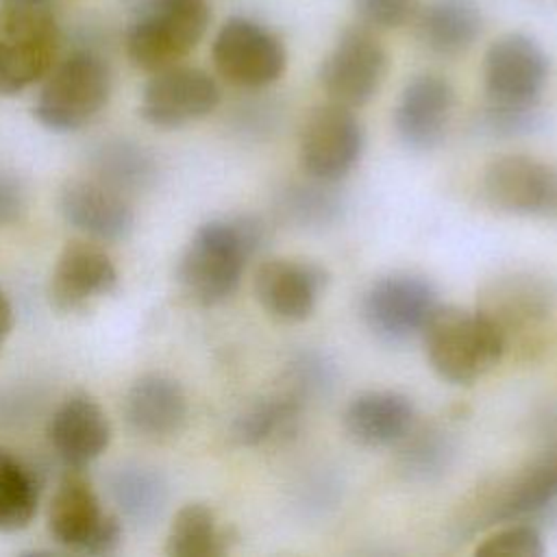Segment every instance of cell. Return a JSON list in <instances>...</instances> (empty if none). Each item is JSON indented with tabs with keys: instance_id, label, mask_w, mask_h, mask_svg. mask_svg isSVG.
Segmentation results:
<instances>
[{
	"instance_id": "8992f818",
	"label": "cell",
	"mask_w": 557,
	"mask_h": 557,
	"mask_svg": "<svg viewBox=\"0 0 557 557\" xmlns=\"http://www.w3.org/2000/svg\"><path fill=\"white\" fill-rule=\"evenodd\" d=\"M437 305V292L429 278L396 272L376 278L363 292L361 318L376 339L405 344L422 333Z\"/></svg>"
},
{
	"instance_id": "5bb4252c",
	"label": "cell",
	"mask_w": 557,
	"mask_h": 557,
	"mask_svg": "<svg viewBox=\"0 0 557 557\" xmlns=\"http://www.w3.org/2000/svg\"><path fill=\"white\" fill-rule=\"evenodd\" d=\"M455 91L440 74H418L400 91L394 107L398 139L413 152H429L446 137Z\"/></svg>"
},
{
	"instance_id": "f1b7e54d",
	"label": "cell",
	"mask_w": 557,
	"mask_h": 557,
	"mask_svg": "<svg viewBox=\"0 0 557 557\" xmlns=\"http://www.w3.org/2000/svg\"><path fill=\"white\" fill-rule=\"evenodd\" d=\"M398 468L411 481H433L444 474L455 457V444L442 429L411 431L403 442Z\"/></svg>"
},
{
	"instance_id": "e0dca14e",
	"label": "cell",
	"mask_w": 557,
	"mask_h": 557,
	"mask_svg": "<svg viewBox=\"0 0 557 557\" xmlns=\"http://www.w3.org/2000/svg\"><path fill=\"white\" fill-rule=\"evenodd\" d=\"M553 300L555 294L548 281L531 272H511L490 285L481 311L498 326L509 348L513 337H529L546 324Z\"/></svg>"
},
{
	"instance_id": "30bf717a",
	"label": "cell",
	"mask_w": 557,
	"mask_h": 557,
	"mask_svg": "<svg viewBox=\"0 0 557 557\" xmlns=\"http://www.w3.org/2000/svg\"><path fill=\"white\" fill-rule=\"evenodd\" d=\"M483 198L500 213L557 222V165L529 154L494 159L481 178Z\"/></svg>"
},
{
	"instance_id": "277c9868",
	"label": "cell",
	"mask_w": 557,
	"mask_h": 557,
	"mask_svg": "<svg viewBox=\"0 0 557 557\" xmlns=\"http://www.w3.org/2000/svg\"><path fill=\"white\" fill-rule=\"evenodd\" d=\"M111 94V74L102 57L76 50L52 67L35 102V117L54 133H72L96 117Z\"/></svg>"
},
{
	"instance_id": "8fae6325",
	"label": "cell",
	"mask_w": 557,
	"mask_h": 557,
	"mask_svg": "<svg viewBox=\"0 0 557 557\" xmlns=\"http://www.w3.org/2000/svg\"><path fill=\"white\" fill-rule=\"evenodd\" d=\"M363 150V126L350 107L326 102L305 120L298 157L309 178L337 183L359 161Z\"/></svg>"
},
{
	"instance_id": "8d00e7d4",
	"label": "cell",
	"mask_w": 557,
	"mask_h": 557,
	"mask_svg": "<svg viewBox=\"0 0 557 557\" xmlns=\"http://www.w3.org/2000/svg\"><path fill=\"white\" fill-rule=\"evenodd\" d=\"M52 0H0L7 9H50Z\"/></svg>"
},
{
	"instance_id": "6da1fadb",
	"label": "cell",
	"mask_w": 557,
	"mask_h": 557,
	"mask_svg": "<svg viewBox=\"0 0 557 557\" xmlns=\"http://www.w3.org/2000/svg\"><path fill=\"white\" fill-rule=\"evenodd\" d=\"M263 242L265 224L255 215L205 222L191 235L176 268L183 292L202 307L224 302L239 287L248 259Z\"/></svg>"
},
{
	"instance_id": "ba28073f",
	"label": "cell",
	"mask_w": 557,
	"mask_h": 557,
	"mask_svg": "<svg viewBox=\"0 0 557 557\" xmlns=\"http://www.w3.org/2000/svg\"><path fill=\"white\" fill-rule=\"evenodd\" d=\"M211 57L224 81L246 89L272 85L287 63L283 41L270 28L244 15H233L220 26Z\"/></svg>"
},
{
	"instance_id": "e575fe53",
	"label": "cell",
	"mask_w": 557,
	"mask_h": 557,
	"mask_svg": "<svg viewBox=\"0 0 557 557\" xmlns=\"http://www.w3.org/2000/svg\"><path fill=\"white\" fill-rule=\"evenodd\" d=\"M26 211V187L11 174L0 170V228L22 220Z\"/></svg>"
},
{
	"instance_id": "d6986e66",
	"label": "cell",
	"mask_w": 557,
	"mask_h": 557,
	"mask_svg": "<svg viewBox=\"0 0 557 557\" xmlns=\"http://www.w3.org/2000/svg\"><path fill=\"white\" fill-rule=\"evenodd\" d=\"M48 440L61 461L74 470L98 459L111 442V424L104 409L89 394L65 398L48 424Z\"/></svg>"
},
{
	"instance_id": "7402d4cb",
	"label": "cell",
	"mask_w": 557,
	"mask_h": 557,
	"mask_svg": "<svg viewBox=\"0 0 557 557\" xmlns=\"http://www.w3.org/2000/svg\"><path fill=\"white\" fill-rule=\"evenodd\" d=\"M553 503H557V440L496 492L481 520L485 524L516 522L553 507Z\"/></svg>"
},
{
	"instance_id": "cb8c5ba5",
	"label": "cell",
	"mask_w": 557,
	"mask_h": 557,
	"mask_svg": "<svg viewBox=\"0 0 557 557\" xmlns=\"http://www.w3.org/2000/svg\"><path fill=\"white\" fill-rule=\"evenodd\" d=\"M305 403L281 389L268 398L252 403L233 422V437L242 446H263L281 442L296 433Z\"/></svg>"
},
{
	"instance_id": "603a6c76",
	"label": "cell",
	"mask_w": 557,
	"mask_h": 557,
	"mask_svg": "<svg viewBox=\"0 0 557 557\" xmlns=\"http://www.w3.org/2000/svg\"><path fill=\"white\" fill-rule=\"evenodd\" d=\"M483 15L474 0H431L416 13L420 44L440 57H457L474 46Z\"/></svg>"
},
{
	"instance_id": "2e32d148",
	"label": "cell",
	"mask_w": 557,
	"mask_h": 557,
	"mask_svg": "<svg viewBox=\"0 0 557 557\" xmlns=\"http://www.w3.org/2000/svg\"><path fill=\"white\" fill-rule=\"evenodd\" d=\"M117 285V270L111 257L91 242H67L57 257L50 276V302L54 309L72 313L111 294Z\"/></svg>"
},
{
	"instance_id": "9a60e30c",
	"label": "cell",
	"mask_w": 557,
	"mask_h": 557,
	"mask_svg": "<svg viewBox=\"0 0 557 557\" xmlns=\"http://www.w3.org/2000/svg\"><path fill=\"white\" fill-rule=\"evenodd\" d=\"M326 285V272L302 259L274 257L255 270V294L259 305L281 322L307 320Z\"/></svg>"
},
{
	"instance_id": "4fadbf2b",
	"label": "cell",
	"mask_w": 557,
	"mask_h": 557,
	"mask_svg": "<svg viewBox=\"0 0 557 557\" xmlns=\"http://www.w3.org/2000/svg\"><path fill=\"white\" fill-rule=\"evenodd\" d=\"M218 102L220 87L205 70L176 63L152 72L141 94L139 113L157 128H181L209 115Z\"/></svg>"
},
{
	"instance_id": "f546056e",
	"label": "cell",
	"mask_w": 557,
	"mask_h": 557,
	"mask_svg": "<svg viewBox=\"0 0 557 557\" xmlns=\"http://www.w3.org/2000/svg\"><path fill=\"white\" fill-rule=\"evenodd\" d=\"M94 157L102 181L117 191L146 187L157 174L152 157L141 146L128 141L104 144Z\"/></svg>"
},
{
	"instance_id": "3957f363",
	"label": "cell",
	"mask_w": 557,
	"mask_h": 557,
	"mask_svg": "<svg viewBox=\"0 0 557 557\" xmlns=\"http://www.w3.org/2000/svg\"><path fill=\"white\" fill-rule=\"evenodd\" d=\"M211 20L207 0H148L126 33L131 63L159 72L185 59Z\"/></svg>"
},
{
	"instance_id": "7c38bea8",
	"label": "cell",
	"mask_w": 557,
	"mask_h": 557,
	"mask_svg": "<svg viewBox=\"0 0 557 557\" xmlns=\"http://www.w3.org/2000/svg\"><path fill=\"white\" fill-rule=\"evenodd\" d=\"M387 54L368 26L346 28L320 65V85L331 102L363 107L385 78Z\"/></svg>"
},
{
	"instance_id": "7a4b0ae2",
	"label": "cell",
	"mask_w": 557,
	"mask_h": 557,
	"mask_svg": "<svg viewBox=\"0 0 557 557\" xmlns=\"http://www.w3.org/2000/svg\"><path fill=\"white\" fill-rule=\"evenodd\" d=\"M420 337L431 368L455 385L481 379L507 350L498 326L481 309L455 305H437Z\"/></svg>"
},
{
	"instance_id": "4dcf8cb0",
	"label": "cell",
	"mask_w": 557,
	"mask_h": 557,
	"mask_svg": "<svg viewBox=\"0 0 557 557\" xmlns=\"http://www.w3.org/2000/svg\"><path fill=\"white\" fill-rule=\"evenodd\" d=\"M335 383V368L329 357L315 350L298 352L285 368V392L300 398L305 405L324 396Z\"/></svg>"
},
{
	"instance_id": "1f68e13d",
	"label": "cell",
	"mask_w": 557,
	"mask_h": 557,
	"mask_svg": "<svg viewBox=\"0 0 557 557\" xmlns=\"http://www.w3.org/2000/svg\"><path fill=\"white\" fill-rule=\"evenodd\" d=\"M544 115L540 107H500L485 102L476 113L474 126L492 139H513L533 135L542 128Z\"/></svg>"
},
{
	"instance_id": "4316f807",
	"label": "cell",
	"mask_w": 557,
	"mask_h": 557,
	"mask_svg": "<svg viewBox=\"0 0 557 557\" xmlns=\"http://www.w3.org/2000/svg\"><path fill=\"white\" fill-rule=\"evenodd\" d=\"M113 500L133 522L148 524L165 507L168 485L159 472L146 466H122L109 481Z\"/></svg>"
},
{
	"instance_id": "44dd1931",
	"label": "cell",
	"mask_w": 557,
	"mask_h": 557,
	"mask_svg": "<svg viewBox=\"0 0 557 557\" xmlns=\"http://www.w3.org/2000/svg\"><path fill=\"white\" fill-rule=\"evenodd\" d=\"M187 396L178 381L165 374H144L126 392L124 418L144 437L176 435L187 420Z\"/></svg>"
},
{
	"instance_id": "9c48e42d",
	"label": "cell",
	"mask_w": 557,
	"mask_h": 557,
	"mask_svg": "<svg viewBox=\"0 0 557 557\" xmlns=\"http://www.w3.org/2000/svg\"><path fill=\"white\" fill-rule=\"evenodd\" d=\"M544 48L524 33H507L490 44L483 57L485 102L500 107H540L548 81Z\"/></svg>"
},
{
	"instance_id": "836d02e7",
	"label": "cell",
	"mask_w": 557,
	"mask_h": 557,
	"mask_svg": "<svg viewBox=\"0 0 557 557\" xmlns=\"http://www.w3.org/2000/svg\"><path fill=\"white\" fill-rule=\"evenodd\" d=\"M357 17L368 28H398L416 17L418 0H352Z\"/></svg>"
},
{
	"instance_id": "484cf974",
	"label": "cell",
	"mask_w": 557,
	"mask_h": 557,
	"mask_svg": "<svg viewBox=\"0 0 557 557\" xmlns=\"http://www.w3.org/2000/svg\"><path fill=\"white\" fill-rule=\"evenodd\" d=\"M278 215L298 228H324L339 220L344 211L342 196L333 183L309 178V183H292L278 194Z\"/></svg>"
},
{
	"instance_id": "d6a6232c",
	"label": "cell",
	"mask_w": 557,
	"mask_h": 557,
	"mask_svg": "<svg viewBox=\"0 0 557 557\" xmlns=\"http://www.w3.org/2000/svg\"><path fill=\"white\" fill-rule=\"evenodd\" d=\"M481 557H542L546 553L540 531L516 520L487 535L474 550Z\"/></svg>"
},
{
	"instance_id": "83f0119b",
	"label": "cell",
	"mask_w": 557,
	"mask_h": 557,
	"mask_svg": "<svg viewBox=\"0 0 557 557\" xmlns=\"http://www.w3.org/2000/svg\"><path fill=\"white\" fill-rule=\"evenodd\" d=\"M37 481L33 472L7 448H0V531L28 527L37 511Z\"/></svg>"
},
{
	"instance_id": "52a82bcc",
	"label": "cell",
	"mask_w": 557,
	"mask_h": 557,
	"mask_svg": "<svg viewBox=\"0 0 557 557\" xmlns=\"http://www.w3.org/2000/svg\"><path fill=\"white\" fill-rule=\"evenodd\" d=\"M48 529L61 546L87 553H113L122 540L120 520L104 511L91 485L74 470L65 474L48 507Z\"/></svg>"
},
{
	"instance_id": "ffe728a7",
	"label": "cell",
	"mask_w": 557,
	"mask_h": 557,
	"mask_svg": "<svg viewBox=\"0 0 557 557\" xmlns=\"http://www.w3.org/2000/svg\"><path fill=\"white\" fill-rule=\"evenodd\" d=\"M344 431L368 448L400 444L416 426L413 400L394 389H368L344 409Z\"/></svg>"
},
{
	"instance_id": "ac0fdd59",
	"label": "cell",
	"mask_w": 557,
	"mask_h": 557,
	"mask_svg": "<svg viewBox=\"0 0 557 557\" xmlns=\"http://www.w3.org/2000/svg\"><path fill=\"white\" fill-rule=\"evenodd\" d=\"M59 211L70 226L98 242H122L135 226L131 205L104 181H65L59 191Z\"/></svg>"
},
{
	"instance_id": "d4e9b609",
	"label": "cell",
	"mask_w": 557,
	"mask_h": 557,
	"mask_svg": "<svg viewBox=\"0 0 557 557\" xmlns=\"http://www.w3.org/2000/svg\"><path fill=\"white\" fill-rule=\"evenodd\" d=\"M228 535L218 527L215 513L202 503L181 507L170 524L165 553L170 557H218L226 553Z\"/></svg>"
},
{
	"instance_id": "d590c367",
	"label": "cell",
	"mask_w": 557,
	"mask_h": 557,
	"mask_svg": "<svg viewBox=\"0 0 557 557\" xmlns=\"http://www.w3.org/2000/svg\"><path fill=\"white\" fill-rule=\"evenodd\" d=\"M13 329V307L7 298V294L0 289V348L4 346L7 337L11 335Z\"/></svg>"
},
{
	"instance_id": "5b68a950",
	"label": "cell",
	"mask_w": 557,
	"mask_h": 557,
	"mask_svg": "<svg viewBox=\"0 0 557 557\" xmlns=\"http://www.w3.org/2000/svg\"><path fill=\"white\" fill-rule=\"evenodd\" d=\"M59 26L50 9L0 7V96H11L52 67Z\"/></svg>"
}]
</instances>
